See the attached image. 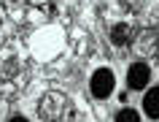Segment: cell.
Masks as SVG:
<instances>
[{"instance_id":"cell-2","label":"cell","mask_w":159,"mask_h":122,"mask_svg":"<svg viewBox=\"0 0 159 122\" xmlns=\"http://www.w3.org/2000/svg\"><path fill=\"white\" fill-rule=\"evenodd\" d=\"M127 81H129V87L143 90V87L151 81V71H148V65H146V62H135L132 68H129V73H127Z\"/></svg>"},{"instance_id":"cell-5","label":"cell","mask_w":159,"mask_h":122,"mask_svg":"<svg viewBox=\"0 0 159 122\" xmlns=\"http://www.w3.org/2000/svg\"><path fill=\"white\" fill-rule=\"evenodd\" d=\"M138 120H140V114L132 109H124L121 114H116V122H138Z\"/></svg>"},{"instance_id":"cell-4","label":"cell","mask_w":159,"mask_h":122,"mask_svg":"<svg viewBox=\"0 0 159 122\" xmlns=\"http://www.w3.org/2000/svg\"><path fill=\"white\" fill-rule=\"evenodd\" d=\"M111 38H113V44H124L127 38H129V27L127 25H116L113 33H111Z\"/></svg>"},{"instance_id":"cell-1","label":"cell","mask_w":159,"mask_h":122,"mask_svg":"<svg viewBox=\"0 0 159 122\" xmlns=\"http://www.w3.org/2000/svg\"><path fill=\"white\" fill-rule=\"evenodd\" d=\"M113 92V73L108 68H100L92 76V95L94 98H108Z\"/></svg>"},{"instance_id":"cell-3","label":"cell","mask_w":159,"mask_h":122,"mask_svg":"<svg viewBox=\"0 0 159 122\" xmlns=\"http://www.w3.org/2000/svg\"><path fill=\"white\" fill-rule=\"evenodd\" d=\"M143 109H146V114H148L151 120H159V87H154V90L146 92V98H143Z\"/></svg>"}]
</instances>
